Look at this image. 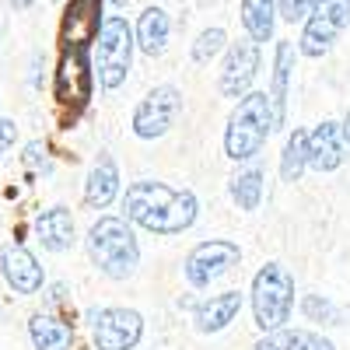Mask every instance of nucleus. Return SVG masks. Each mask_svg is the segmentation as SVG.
Masks as SVG:
<instances>
[{
  "label": "nucleus",
  "instance_id": "f257e3e1",
  "mask_svg": "<svg viewBox=\"0 0 350 350\" xmlns=\"http://www.w3.org/2000/svg\"><path fill=\"white\" fill-rule=\"evenodd\" d=\"M123 214L130 224H140L144 231H154V235H183L196 224L200 203L189 189H172L165 183L140 179L126 186Z\"/></svg>",
  "mask_w": 350,
  "mask_h": 350
},
{
  "label": "nucleus",
  "instance_id": "f03ea898",
  "mask_svg": "<svg viewBox=\"0 0 350 350\" xmlns=\"http://www.w3.org/2000/svg\"><path fill=\"white\" fill-rule=\"evenodd\" d=\"M88 256L109 280H126L140 267V245L126 217H98L88 231Z\"/></svg>",
  "mask_w": 350,
  "mask_h": 350
},
{
  "label": "nucleus",
  "instance_id": "7ed1b4c3",
  "mask_svg": "<svg viewBox=\"0 0 350 350\" xmlns=\"http://www.w3.org/2000/svg\"><path fill=\"white\" fill-rule=\"evenodd\" d=\"M273 126L277 123H273L270 95L249 92L245 98H239L235 112H231V120L224 126V154L231 161H256Z\"/></svg>",
  "mask_w": 350,
  "mask_h": 350
},
{
  "label": "nucleus",
  "instance_id": "20e7f679",
  "mask_svg": "<svg viewBox=\"0 0 350 350\" xmlns=\"http://www.w3.org/2000/svg\"><path fill=\"white\" fill-rule=\"evenodd\" d=\"M249 301H252V319L262 333L284 329L291 323V312H295V277L280 262H267L252 277Z\"/></svg>",
  "mask_w": 350,
  "mask_h": 350
},
{
  "label": "nucleus",
  "instance_id": "39448f33",
  "mask_svg": "<svg viewBox=\"0 0 350 350\" xmlns=\"http://www.w3.org/2000/svg\"><path fill=\"white\" fill-rule=\"evenodd\" d=\"M130 60H133V28L126 25V18L112 14L102 21L98 28V46H95V64H98V81L105 92H116L126 74H130Z\"/></svg>",
  "mask_w": 350,
  "mask_h": 350
},
{
  "label": "nucleus",
  "instance_id": "423d86ee",
  "mask_svg": "<svg viewBox=\"0 0 350 350\" xmlns=\"http://www.w3.org/2000/svg\"><path fill=\"white\" fill-rule=\"evenodd\" d=\"M242 262V249L235 242H228V239H211V242H200L186 262H183V273L189 280V287L203 291V287H211L214 280H221L224 273H231Z\"/></svg>",
  "mask_w": 350,
  "mask_h": 350
},
{
  "label": "nucleus",
  "instance_id": "0eeeda50",
  "mask_svg": "<svg viewBox=\"0 0 350 350\" xmlns=\"http://www.w3.org/2000/svg\"><path fill=\"white\" fill-rule=\"evenodd\" d=\"M179 112H183L179 88L158 84V88H151V92L144 95V102L133 109V133H137L140 140H158V137H165V133L175 126Z\"/></svg>",
  "mask_w": 350,
  "mask_h": 350
},
{
  "label": "nucleus",
  "instance_id": "6e6552de",
  "mask_svg": "<svg viewBox=\"0 0 350 350\" xmlns=\"http://www.w3.org/2000/svg\"><path fill=\"white\" fill-rule=\"evenodd\" d=\"M88 323L98 350H133L144 336V315L133 308H92Z\"/></svg>",
  "mask_w": 350,
  "mask_h": 350
},
{
  "label": "nucleus",
  "instance_id": "1a4fd4ad",
  "mask_svg": "<svg viewBox=\"0 0 350 350\" xmlns=\"http://www.w3.org/2000/svg\"><path fill=\"white\" fill-rule=\"evenodd\" d=\"M350 25V0H319L315 11L305 21L301 32V53L305 56H323L333 49V42L343 36Z\"/></svg>",
  "mask_w": 350,
  "mask_h": 350
},
{
  "label": "nucleus",
  "instance_id": "9d476101",
  "mask_svg": "<svg viewBox=\"0 0 350 350\" xmlns=\"http://www.w3.org/2000/svg\"><path fill=\"white\" fill-rule=\"evenodd\" d=\"M56 98L64 105L81 109L92 98V64H88V46H67L56 70Z\"/></svg>",
  "mask_w": 350,
  "mask_h": 350
},
{
  "label": "nucleus",
  "instance_id": "9b49d317",
  "mask_svg": "<svg viewBox=\"0 0 350 350\" xmlns=\"http://www.w3.org/2000/svg\"><path fill=\"white\" fill-rule=\"evenodd\" d=\"M256 70H259V42L239 39L228 49V60H224V70H221V95L245 98L252 81H256Z\"/></svg>",
  "mask_w": 350,
  "mask_h": 350
},
{
  "label": "nucleus",
  "instance_id": "f8f14e48",
  "mask_svg": "<svg viewBox=\"0 0 350 350\" xmlns=\"http://www.w3.org/2000/svg\"><path fill=\"white\" fill-rule=\"evenodd\" d=\"M0 273H4V280L18 291V295H36L46 284L39 259L25 245H4V252H0Z\"/></svg>",
  "mask_w": 350,
  "mask_h": 350
},
{
  "label": "nucleus",
  "instance_id": "ddd939ff",
  "mask_svg": "<svg viewBox=\"0 0 350 350\" xmlns=\"http://www.w3.org/2000/svg\"><path fill=\"white\" fill-rule=\"evenodd\" d=\"M347 158V137H343V126L326 120L319 123L312 133H308V168L315 172H333L340 168Z\"/></svg>",
  "mask_w": 350,
  "mask_h": 350
},
{
  "label": "nucleus",
  "instance_id": "4468645a",
  "mask_svg": "<svg viewBox=\"0 0 350 350\" xmlns=\"http://www.w3.org/2000/svg\"><path fill=\"white\" fill-rule=\"evenodd\" d=\"M239 312H242V291H224V295H214L196 305L193 323L200 333H221L235 323Z\"/></svg>",
  "mask_w": 350,
  "mask_h": 350
},
{
  "label": "nucleus",
  "instance_id": "2eb2a0df",
  "mask_svg": "<svg viewBox=\"0 0 350 350\" xmlns=\"http://www.w3.org/2000/svg\"><path fill=\"white\" fill-rule=\"evenodd\" d=\"M116 196H120V168H116L112 154H98L84 183V203L92 211H105Z\"/></svg>",
  "mask_w": 350,
  "mask_h": 350
},
{
  "label": "nucleus",
  "instance_id": "dca6fc26",
  "mask_svg": "<svg viewBox=\"0 0 350 350\" xmlns=\"http://www.w3.org/2000/svg\"><path fill=\"white\" fill-rule=\"evenodd\" d=\"M36 235L42 249L49 252H67L74 245V217L67 207H49L36 217Z\"/></svg>",
  "mask_w": 350,
  "mask_h": 350
},
{
  "label": "nucleus",
  "instance_id": "f3484780",
  "mask_svg": "<svg viewBox=\"0 0 350 350\" xmlns=\"http://www.w3.org/2000/svg\"><path fill=\"white\" fill-rule=\"evenodd\" d=\"M28 336H32L36 350H70L74 343V329L49 312H36L28 319Z\"/></svg>",
  "mask_w": 350,
  "mask_h": 350
},
{
  "label": "nucleus",
  "instance_id": "a211bd4d",
  "mask_svg": "<svg viewBox=\"0 0 350 350\" xmlns=\"http://www.w3.org/2000/svg\"><path fill=\"white\" fill-rule=\"evenodd\" d=\"M291 70H295V46H291V42H277L273 88H270V105H273V123H277V126H284V120H287V84H291Z\"/></svg>",
  "mask_w": 350,
  "mask_h": 350
},
{
  "label": "nucleus",
  "instance_id": "6ab92c4d",
  "mask_svg": "<svg viewBox=\"0 0 350 350\" xmlns=\"http://www.w3.org/2000/svg\"><path fill=\"white\" fill-rule=\"evenodd\" d=\"M98 11H102V0H70V11H67V46H88L98 32Z\"/></svg>",
  "mask_w": 350,
  "mask_h": 350
},
{
  "label": "nucleus",
  "instance_id": "aec40b11",
  "mask_svg": "<svg viewBox=\"0 0 350 350\" xmlns=\"http://www.w3.org/2000/svg\"><path fill=\"white\" fill-rule=\"evenodd\" d=\"M256 350H336L323 333L312 329H277V333H262V340L256 343Z\"/></svg>",
  "mask_w": 350,
  "mask_h": 350
},
{
  "label": "nucleus",
  "instance_id": "412c9836",
  "mask_svg": "<svg viewBox=\"0 0 350 350\" xmlns=\"http://www.w3.org/2000/svg\"><path fill=\"white\" fill-rule=\"evenodd\" d=\"M168 32H172V21L161 8H148L137 21V46L148 53V56H161L168 46Z\"/></svg>",
  "mask_w": 350,
  "mask_h": 350
},
{
  "label": "nucleus",
  "instance_id": "4be33fe9",
  "mask_svg": "<svg viewBox=\"0 0 350 350\" xmlns=\"http://www.w3.org/2000/svg\"><path fill=\"white\" fill-rule=\"evenodd\" d=\"M228 193H231V200L239 203V211H245V214L259 211V200H262V168L259 165H249V168L235 172V175H231V183H228Z\"/></svg>",
  "mask_w": 350,
  "mask_h": 350
},
{
  "label": "nucleus",
  "instance_id": "5701e85b",
  "mask_svg": "<svg viewBox=\"0 0 350 350\" xmlns=\"http://www.w3.org/2000/svg\"><path fill=\"white\" fill-rule=\"evenodd\" d=\"M308 168V133L295 130L284 144V154H280V179L284 183H298Z\"/></svg>",
  "mask_w": 350,
  "mask_h": 350
},
{
  "label": "nucleus",
  "instance_id": "b1692460",
  "mask_svg": "<svg viewBox=\"0 0 350 350\" xmlns=\"http://www.w3.org/2000/svg\"><path fill=\"white\" fill-rule=\"evenodd\" d=\"M242 25L252 42H267L273 36V0H242Z\"/></svg>",
  "mask_w": 350,
  "mask_h": 350
},
{
  "label": "nucleus",
  "instance_id": "393cba45",
  "mask_svg": "<svg viewBox=\"0 0 350 350\" xmlns=\"http://www.w3.org/2000/svg\"><path fill=\"white\" fill-rule=\"evenodd\" d=\"M301 312L312 319V323H326V326L340 323V308L329 298H323V295H305L301 298Z\"/></svg>",
  "mask_w": 350,
  "mask_h": 350
},
{
  "label": "nucleus",
  "instance_id": "a878e982",
  "mask_svg": "<svg viewBox=\"0 0 350 350\" xmlns=\"http://www.w3.org/2000/svg\"><path fill=\"white\" fill-rule=\"evenodd\" d=\"M224 42H228L224 28H207V32H200V39H196V46H193V60H196V64H211L214 56L224 49Z\"/></svg>",
  "mask_w": 350,
  "mask_h": 350
},
{
  "label": "nucleus",
  "instance_id": "bb28decb",
  "mask_svg": "<svg viewBox=\"0 0 350 350\" xmlns=\"http://www.w3.org/2000/svg\"><path fill=\"white\" fill-rule=\"evenodd\" d=\"M315 4H319V0H280V18L291 21V25H295V21H308Z\"/></svg>",
  "mask_w": 350,
  "mask_h": 350
},
{
  "label": "nucleus",
  "instance_id": "cd10ccee",
  "mask_svg": "<svg viewBox=\"0 0 350 350\" xmlns=\"http://www.w3.org/2000/svg\"><path fill=\"white\" fill-rule=\"evenodd\" d=\"M18 140V123L14 120H0V151H8Z\"/></svg>",
  "mask_w": 350,
  "mask_h": 350
},
{
  "label": "nucleus",
  "instance_id": "c85d7f7f",
  "mask_svg": "<svg viewBox=\"0 0 350 350\" xmlns=\"http://www.w3.org/2000/svg\"><path fill=\"white\" fill-rule=\"evenodd\" d=\"M25 165H32V168L42 165L46 168V144H39V140L28 144V148H25Z\"/></svg>",
  "mask_w": 350,
  "mask_h": 350
},
{
  "label": "nucleus",
  "instance_id": "c756f323",
  "mask_svg": "<svg viewBox=\"0 0 350 350\" xmlns=\"http://www.w3.org/2000/svg\"><path fill=\"white\" fill-rule=\"evenodd\" d=\"M340 126H343V137H347V148H350V112H347V120H343Z\"/></svg>",
  "mask_w": 350,
  "mask_h": 350
},
{
  "label": "nucleus",
  "instance_id": "7c9ffc66",
  "mask_svg": "<svg viewBox=\"0 0 350 350\" xmlns=\"http://www.w3.org/2000/svg\"><path fill=\"white\" fill-rule=\"evenodd\" d=\"M11 4H14L18 11H25V8H32V4H36V0H11Z\"/></svg>",
  "mask_w": 350,
  "mask_h": 350
},
{
  "label": "nucleus",
  "instance_id": "2f4dec72",
  "mask_svg": "<svg viewBox=\"0 0 350 350\" xmlns=\"http://www.w3.org/2000/svg\"><path fill=\"white\" fill-rule=\"evenodd\" d=\"M109 4H116V8H126V0H109Z\"/></svg>",
  "mask_w": 350,
  "mask_h": 350
}]
</instances>
